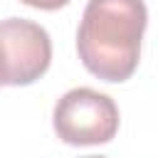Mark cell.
Instances as JSON below:
<instances>
[{"instance_id": "cell-3", "label": "cell", "mask_w": 158, "mask_h": 158, "mask_svg": "<svg viewBox=\"0 0 158 158\" xmlns=\"http://www.w3.org/2000/svg\"><path fill=\"white\" fill-rule=\"evenodd\" d=\"M52 62L49 32L25 17L0 20V86H27Z\"/></svg>"}, {"instance_id": "cell-1", "label": "cell", "mask_w": 158, "mask_h": 158, "mask_svg": "<svg viewBox=\"0 0 158 158\" xmlns=\"http://www.w3.org/2000/svg\"><path fill=\"white\" fill-rule=\"evenodd\" d=\"M146 25L143 0H89L77 30L84 69L104 81H126L138 67Z\"/></svg>"}, {"instance_id": "cell-4", "label": "cell", "mask_w": 158, "mask_h": 158, "mask_svg": "<svg viewBox=\"0 0 158 158\" xmlns=\"http://www.w3.org/2000/svg\"><path fill=\"white\" fill-rule=\"evenodd\" d=\"M20 2H25V5H30V7H37V10H59V7H64L69 0H20Z\"/></svg>"}, {"instance_id": "cell-5", "label": "cell", "mask_w": 158, "mask_h": 158, "mask_svg": "<svg viewBox=\"0 0 158 158\" xmlns=\"http://www.w3.org/2000/svg\"><path fill=\"white\" fill-rule=\"evenodd\" d=\"M84 158H106V156H84Z\"/></svg>"}, {"instance_id": "cell-2", "label": "cell", "mask_w": 158, "mask_h": 158, "mask_svg": "<svg viewBox=\"0 0 158 158\" xmlns=\"http://www.w3.org/2000/svg\"><path fill=\"white\" fill-rule=\"evenodd\" d=\"M118 118L116 101L89 86L69 89L52 111L54 133L69 146L109 143L118 133Z\"/></svg>"}]
</instances>
